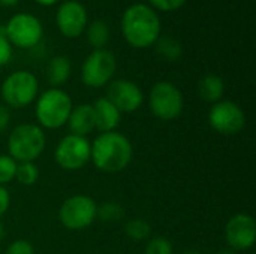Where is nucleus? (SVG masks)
I'll use <instances>...</instances> for the list:
<instances>
[{"label": "nucleus", "mask_w": 256, "mask_h": 254, "mask_svg": "<svg viewBox=\"0 0 256 254\" xmlns=\"http://www.w3.org/2000/svg\"><path fill=\"white\" fill-rule=\"evenodd\" d=\"M46 147L42 127L33 123H21L12 129L8 138V154L16 162H36Z\"/></svg>", "instance_id": "nucleus-4"}, {"label": "nucleus", "mask_w": 256, "mask_h": 254, "mask_svg": "<svg viewBox=\"0 0 256 254\" xmlns=\"http://www.w3.org/2000/svg\"><path fill=\"white\" fill-rule=\"evenodd\" d=\"M34 1L39 3V4H42V6H52V4L58 3L60 0H34Z\"/></svg>", "instance_id": "nucleus-31"}, {"label": "nucleus", "mask_w": 256, "mask_h": 254, "mask_svg": "<svg viewBox=\"0 0 256 254\" xmlns=\"http://www.w3.org/2000/svg\"><path fill=\"white\" fill-rule=\"evenodd\" d=\"M4 254H34V249L33 246L27 241V240H15L12 241Z\"/></svg>", "instance_id": "nucleus-28"}, {"label": "nucleus", "mask_w": 256, "mask_h": 254, "mask_svg": "<svg viewBox=\"0 0 256 254\" xmlns=\"http://www.w3.org/2000/svg\"><path fill=\"white\" fill-rule=\"evenodd\" d=\"M34 102V117L39 127L57 130L66 126L74 102L64 90L48 88L42 91Z\"/></svg>", "instance_id": "nucleus-3"}, {"label": "nucleus", "mask_w": 256, "mask_h": 254, "mask_svg": "<svg viewBox=\"0 0 256 254\" xmlns=\"http://www.w3.org/2000/svg\"><path fill=\"white\" fill-rule=\"evenodd\" d=\"M122 114H132L144 103V93L130 79H112L106 85L105 96Z\"/></svg>", "instance_id": "nucleus-14"}, {"label": "nucleus", "mask_w": 256, "mask_h": 254, "mask_svg": "<svg viewBox=\"0 0 256 254\" xmlns=\"http://www.w3.org/2000/svg\"><path fill=\"white\" fill-rule=\"evenodd\" d=\"M186 1L188 0H148V4L154 10L172 12V10H177V9L183 7L186 4Z\"/></svg>", "instance_id": "nucleus-26"}, {"label": "nucleus", "mask_w": 256, "mask_h": 254, "mask_svg": "<svg viewBox=\"0 0 256 254\" xmlns=\"http://www.w3.org/2000/svg\"><path fill=\"white\" fill-rule=\"evenodd\" d=\"M10 124V112L6 105L0 103V133H3Z\"/></svg>", "instance_id": "nucleus-30"}, {"label": "nucleus", "mask_w": 256, "mask_h": 254, "mask_svg": "<svg viewBox=\"0 0 256 254\" xmlns=\"http://www.w3.org/2000/svg\"><path fill=\"white\" fill-rule=\"evenodd\" d=\"M90 150L92 142L87 138L69 133L58 141L54 159L62 169L74 172L82 169L90 162Z\"/></svg>", "instance_id": "nucleus-10"}, {"label": "nucleus", "mask_w": 256, "mask_h": 254, "mask_svg": "<svg viewBox=\"0 0 256 254\" xmlns=\"http://www.w3.org/2000/svg\"><path fill=\"white\" fill-rule=\"evenodd\" d=\"M93 112H94V121H96V130L99 133L114 132L120 121H122V112L106 99L99 97L93 103Z\"/></svg>", "instance_id": "nucleus-16"}, {"label": "nucleus", "mask_w": 256, "mask_h": 254, "mask_svg": "<svg viewBox=\"0 0 256 254\" xmlns=\"http://www.w3.org/2000/svg\"><path fill=\"white\" fill-rule=\"evenodd\" d=\"M124 217V208L114 201L104 202L100 207L98 205V219L105 223H116Z\"/></svg>", "instance_id": "nucleus-23"}, {"label": "nucleus", "mask_w": 256, "mask_h": 254, "mask_svg": "<svg viewBox=\"0 0 256 254\" xmlns=\"http://www.w3.org/2000/svg\"><path fill=\"white\" fill-rule=\"evenodd\" d=\"M116 70L117 60L111 51L93 49L81 66V81L88 88H102L112 81Z\"/></svg>", "instance_id": "nucleus-8"}, {"label": "nucleus", "mask_w": 256, "mask_h": 254, "mask_svg": "<svg viewBox=\"0 0 256 254\" xmlns=\"http://www.w3.org/2000/svg\"><path fill=\"white\" fill-rule=\"evenodd\" d=\"M15 180L21 186H34L39 180V168L34 162H22L16 166Z\"/></svg>", "instance_id": "nucleus-22"}, {"label": "nucleus", "mask_w": 256, "mask_h": 254, "mask_svg": "<svg viewBox=\"0 0 256 254\" xmlns=\"http://www.w3.org/2000/svg\"><path fill=\"white\" fill-rule=\"evenodd\" d=\"M124 234L129 240L135 243L147 241L152 235V226L144 219H130L124 225Z\"/></svg>", "instance_id": "nucleus-21"}, {"label": "nucleus", "mask_w": 256, "mask_h": 254, "mask_svg": "<svg viewBox=\"0 0 256 254\" xmlns=\"http://www.w3.org/2000/svg\"><path fill=\"white\" fill-rule=\"evenodd\" d=\"M87 40L94 49H102L110 40V27L105 21L96 19L90 22L86 28Z\"/></svg>", "instance_id": "nucleus-19"}, {"label": "nucleus", "mask_w": 256, "mask_h": 254, "mask_svg": "<svg viewBox=\"0 0 256 254\" xmlns=\"http://www.w3.org/2000/svg\"><path fill=\"white\" fill-rule=\"evenodd\" d=\"M44 34V27L40 19L27 12L15 13L9 18L4 25V36L12 46L28 49L36 46Z\"/></svg>", "instance_id": "nucleus-9"}, {"label": "nucleus", "mask_w": 256, "mask_h": 254, "mask_svg": "<svg viewBox=\"0 0 256 254\" xmlns=\"http://www.w3.org/2000/svg\"><path fill=\"white\" fill-rule=\"evenodd\" d=\"M182 254H202L200 250H196V249H189V250H186V252H183Z\"/></svg>", "instance_id": "nucleus-35"}, {"label": "nucleus", "mask_w": 256, "mask_h": 254, "mask_svg": "<svg viewBox=\"0 0 256 254\" xmlns=\"http://www.w3.org/2000/svg\"><path fill=\"white\" fill-rule=\"evenodd\" d=\"M10 207V195L9 190L3 186H0V219L8 213Z\"/></svg>", "instance_id": "nucleus-29"}, {"label": "nucleus", "mask_w": 256, "mask_h": 254, "mask_svg": "<svg viewBox=\"0 0 256 254\" xmlns=\"http://www.w3.org/2000/svg\"><path fill=\"white\" fill-rule=\"evenodd\" d=\"M98 219V204L87 195H74L58 208V220L68 231H84Z\"/></svg>", "instance_id": "nucleus-6"}, {"label": "nucleus", "mask_w": 256, "mask_h": 254, "mask_svg": "<svg viewBox=\"0 0 256 254\" xmlns=\"http://www.w3.org/2000/svg\"><path fill=\"white\" fill-rule=\"evenodd\" d=\"M210 127L222 136L238 135L246 126V115L242 106L232 100H219L208 111Z\"/></svg>", "instance_id": "nucleus-11"}, {"label": "nucleus", "mask_w": 256, "mask_h": 254, "mask_svg": "<svg viewBox=\"0 0 256 254\" xmlns=\"http://www.w3.org/2000/svg\"><path fill=\"white\" fill-rule=\"evenodd\" d=\"M148 106L156 118L162 121H171L182 115L184 97L176 84L170 81H159L150 90Z\"/></svg>", "instance_id": "nucleus-7"}, {"label": "nucleus", "mask_w": 256, "mask_h": 254, "mask_svg": "<svg viewBox=\"0 0 256 254\" xmlns=\"http://www.w3.org/2000/svg\"><path fill=\"white\" fill-rule=\"evenodd\" d=\"M18 163L9 154H0V186L6 187V184L15 180Z\"/></svg>", "instance_id": "nucleus-24"}, {"label": "nucleus", "mask_w": 256, "mask_h": 254, "mask_svg": "<svg viewBox=\"0 0 256 254\" xmlns=\"http://www.w3.org/2000/svg\"><path fill=\"white\" fill-rule=\"evenodd\" d=\"M72 75V63L66 55H56L50 60L46 67V79L51 88H60L69 81Z\"/></svg>", "instance_id": "nucleus-17"}, {"label": "nucleus", "mask_w": 256, "mask_h": 254, "mask_svg": "<svg viewBox=\"0 0 256 254\" xmlns=\"http://www.w3.org/2000/svg\"><path fill=\"white\" fill-rule=\"evenodd\" d=\"M225 241L236 253L252 249L256 241L255 219L248 213L234 214L225 225Z\"/></svg>", "instance_id": "nucleus-12"}, {"label": "nucleus", "mask_w": 256, "mask_h": 254, "mask_svg": "<svg viewBox=\"0 0 256 254\" xmlns=\"http://www.w3.org/2000/svg\"><path fill=\"white\" fill-rule=\"evenodd\" d=\"M66 126L69 127V132L72 135L82 136V138H87L92 132H94L96 121H94V112L92 103H80L74 106Z\"/></svg>", "instance_id": "nucleus-15"}, {"label": "nucleus", "mask_w": 256, "mask_h": 254, "mask_svg": "<svg viewBox=\"0 0 256 254\" xmlns=\"http://www.w3.org/2000/svg\"><path fill=\"white\" fill-rule=\"evenodd\" d=\"M20 0H0L2 6H15Z\"/></svg>", "instance_id": "nucleus-32"}, {"label": "nucleus", "mask_w": 256, "mask_h": 254, "mask_svg": "<svg viewBox=\"0 0 256 254\" xmlns=\"http://www.w3.org/2000/svg\"><path fill=\"white\" fill-rule=\"evenodd\" d=\"M56 24L64 37L74 39L81 36L88 25V13L86 6L78 0H64L57 7Z\"/></svg>", "instance_id": "nucleus-13"}, {"label": "nucleus", "mask_w": 256, "mask_h": 254, "mask_svg": "<svg viewBox=\"0 0 256 254\" xmlns=\"http://www.w3.org/2000/svg\"><path fill=\"white\" fill-rule=\"evenodd\" d=\"M0 96L8 108L22 109L38 99L39 81L36 75L28 70H15L2 82Z\"/></svg>", "instance_id": "nucleus-5"}, {"label": "nucleus", "mask_w": 256, "mask_h": 254, "mask_svg": "<svg viewBox=\"0 0 256 254\" xmlns=\"http://www.w3.org/2000/svg\"><path fill=\"white\" fill-rule=\"evenodd\" d=\"M132 157V142L117 130L99 133L92 142L90 162L100 172L118 174L130 165Z\"/></svg>", "instance_id": "nucleus-2"}, {"label": "nucleus", "mask_w": 256, "mask_h": 254, "mask_svg": "<svg viewBox=\"0 0 256 254\" xmlns=\"http://www.w3.org/2000/svg\"><path fill=\"white\" fill-rule=\"evenodd\" d=\"M162 22L158 12L147 3H134L123 12L122 34L136 49L153 46L160 37Z\"/></svg>", "instance_id": "nucleus-1"}, {"label": "nucleus", "mask_w": 256, "mask_h": 254, "mask_svg": "<svg viewBox=\"0 0 256 254\" xmlns=\"http://www.w3.org/2000/svg\"><path fill=\"white\" fill-rule=\"evenodd\" d=\"M216 254H237L234 250H231V249H222V250H219Z\"/></svg>", "instance_id": "nucleus-34"}, {"label": "nucleus", "mask_w": 256, "mask_h": 254, "mask_svg": "<svg viewBox=\"0 0 256 254\" xmlns=\"http://www.w3.org/2000/svg\"><path fill=\"white\" fill-rule=\"evenodd\" d=\"M156 52L166 61H177L183 54L182 43L171 36H160L156 43Z\"/></svg>", "instance_id": "nucleus-20"}, {"label": "nucleus", "mask_w": 256, "mask_h": 254, "mask_svg": "<svg viewBox=\"0 0 256 254\" xmlns=\"http://www.w3.org/2000/svg\"><path fill=\"white\" fill-rule=\"evenodd\" d=\"M12 58V45L4 36V25L0 27V67L6 66Z\"/></svg>", "instance_id": "nucleus-27"}, {"label": "nucleus", "mask_w": 256, "mask_h": 254, "mask_svg": "<svg viewBox=\"0 0 256 254\" xmlns=\"http://www.w3.org/2000/svg\"><path fill=\"white\" fill-rule=\"evenodd\" d=\"M144 254H174L172 243L165 237H156L152 238L146 246Z\"/></svg>", "instance_id": "nucleus-25"}, {"label": "nucleus", "mask_w": 256, "mask_h": 254, "mask_svg": "<svg viewBox=\"0 0 256 254\" xmlns=\"http://www.w3.org/2000/svg\"><path fill=\"white\" fill-rule=\"evenodd\" d=\"M198 93L201 99L207 103H218L224 99L225 94V82L219 75L208 73L202 76L198 82Z\"/></svg>", "instance_id": "nucleus-18"}, {"label": "nucleus", "mask_w": 256, "mask_h": 254, "mask_svg": "<svg viewBox=\"0 0 256 254\" xmlns=\"http://www.w3.org/2000/svg\"><path fill=\"white\" fill-rule=\"evenodd\" d=\"M4 237H6V228H4V225L2 223V220H0V243L3 241Z\"/></svg>", "instance_id": "nucleus-33"}]
</instances>
